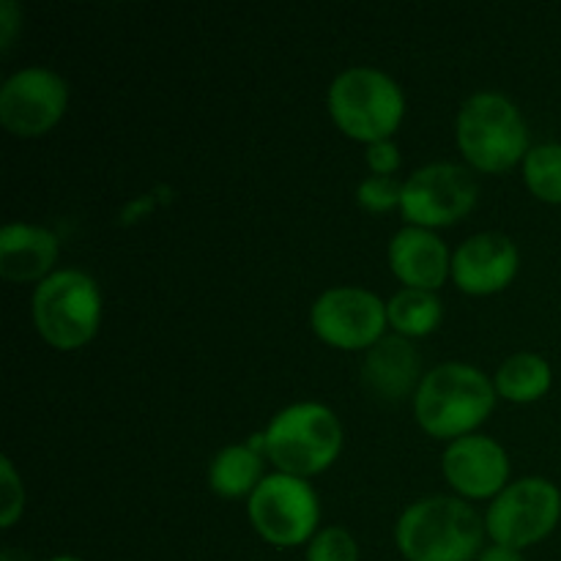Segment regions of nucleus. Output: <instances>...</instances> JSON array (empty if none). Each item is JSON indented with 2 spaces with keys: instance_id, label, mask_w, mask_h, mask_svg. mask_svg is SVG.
<instances>
[{
  "instance_id": "3",
  "label": "nucleus",
  "mask_w": 561,
  "mask_h": 561,
  "mask_svg": "<svg viewBox=\"0 0 561 561\" xmlns=\"http://www.w3.org/2000/svg\"><path fill=\"white\" fill-rule=\"evenodd\" d=\"M458 148L471 168L504 173L526 159L529 131L520 110L502 93H474L455 121Z\"/></svg>"
},
{
  "instance_id": "1",
  "label": "nucleus",
  "mask_w": 561,
  "mask_h": 561,
  "mask_svg": "<svg viewBox=\"0 0 561 561\" xmlns=\"http://www.w3.org/2000/svg\"><path fill=\"white\" fill-rule=\"evenodd\" d=\"M496 387L485 373L460 362L425 373L414 394V414L422 431L433 438H463L491 416Z\"/></svg>"
},
{
  "instance_id": "28",
  "label": "nucleus",
  "mask_w": 561,
  "mask_h": 561,
  "mask_svg": "<svg viewBox=\"0 0 561 561\" xmlns=\"http://www.w3.org/2000/svg\"><path fill=\"white\" fill-rule=\"evenodd\" d=\"M49 561H82V559H77V557H55V559H49Z\"/></svg>"
},
{
  "instance_id": "5",
  "label": "nucleus",
  "mask_w": 561,
  "mask_h": 561,
  "mask_svg": "<svg viewBox=\"0 0 561 561\" xmlns=\"http://www.w3.org/2000/svg\"><path fill=\"white\" fill-rule=\"evenodd\" d=\"M403 113L405 99L398 82L370 66L345 69L329 88V115L351 140L367 146L392 140Z\"/></svg>"
},
{
  "instance_id": "2",
  "label": "nucleus",
  "mask_w": 561,
  "mask_h": 561,
  "mask_svg": "<svg viewBox=\"0 0 561 561\" xmlns=\"http://www.w3.org/2000/svg\"><path fill=\"white\" fill-rule=\"evenodd\" d=\"M482 526L463 499L427 496L400 515L394 542L409 561H471L482 553Z\"/></svg>"
},
{
  "instance_id": "13",
  "label": "nucleus",
  "mask_w": 561,
  "mask_h": 561,
  "mask_svg": "<svg viewBox=\"0 0 561 561\" xmlns=\"http://www.w3.org/2000/svg\"><path fill=\"white\" fill-rule=\"evenodd\" d=\"M518 247L502 233L466 239L453 255V279L463 294L491 296L507 288L518 274Z\"/></svg>"
},
{
  "instance_id": "17",
  "label": "nucleus",
  "mask_w": 561,
  "mask_h": 561,
  "mask_svg": "<svg viewBox=\"0 0 561 561\" xmlns=\"http://www.w3.org/2000/svg\"><path fill=\"white\" fill-rule=\"evenodd\" d=\"M263 482V460L261 453L250 444H233L225 447L208 469V485L222 499L252 496L255 488Z\"/></svg>"
},
{
  "instance_id": "8",
  "label": "nucleus",
  "mask_w": 561,
  "mask_h": 561,
  "mask_svg": "<svg viewBox=\"0 0 561 561\" xmlns=\"http://www.w3.org/2000/svg\"><path fill=\"white\" fill-rule=\"evenodd\" d=\"M250 520L257 535L277 548H294L316 537L321 507L310 482L290 474L263 477L250 496Z\"/></svg>"
},
{
  "instance_id": "18",
  "label": "nucleus",
  "mask_w": 561,
  "mask_h": 561,
  "mask_svg": "<svg viewBox=\"0 0 561 561\" xmlns=\"http://www.w3.org/2000/svg\"><path fill=\"white\" fill-rule=\"evenodd\" d=\"M493 387L510 403H535L551 389V365L540 354L520 351L499 367Z\"/></svg>"
},
{
  "instance_id": "26",
  "label": "nucleus",
  "mask_w": 561,
  "mask_h": 561,
  "mask_svg": "<svg viewBox=\"0 0 561 561\" xmlns=\"http://www.w3.org/2000/svg\"><path fill=\"white\" fill-rule=\"evenodd\" d=\"M477 561H524V557H520V551H515V548L496 546V542H493L491 548H485V551L477 557Z\"/></svg>"
},
{
  "instance_id": "23",
  "label": "nucleus",
  "mask_w": 561,
  "mask_h": 561,
  "mask_svg": "<svg viewBox=\"0 0 561 561\" xmlns=\"http://www.w3.org/2000/svg\"><path fill=\"white\" fill-rule=\"evenodd\" d=\"M25 510V488L9 458H0V526L11 529Z\"/></svg>"
},
{
  "instance_id": "15",
  "label": "nucleus",
  "mask_w": 561,
  "mask_h": 561,
  "mask_svg": "<svg viewBox=\"0 0 561 561\" xmlns=\"http://www.w3.org/2000/svg\"><path fill=\"white\" fill-rule=\"evenodd\" d=\"M389 266L405 288L436 294L453 274V257L436 233L409 225L389 241Z\"/></svg>"
},
{
  "instance_id": "21",
  "label": "nucleus",
  "mask_w": 561,
  "mask_h": 561,
  "mask_svg": "<svg viewBox=\"0 0 561 561\" xmlns=\"http://www.w3.org/2000/svg\"><path fill=\"white\" fill-rule=\"evenodd\" d=\"M307 561H359V548L343 526H327L307 546Z\"/></svg>"
},
{
  "instance_id": "20",
  "label": "nucleus",
  "mask_w": 561,
  "mask_h": 561,
  "mask_svg": "<svg viewBox=\"0 0 561 561\" xmlns=\"http://www.w3.org/2000/svg\"><path fill=\"white\" fill-rule=\"evenodd\" d=\"M524 179L542 203H561V146H537L524 159Z\"/></svg>"
},
{
  "instance_id": "19",
  "label": "nucleus",
  "mask_w": 561,
  "mask_h": 561,
  "mask_svg": "<svg viewBox=\"0 0 561 561\" xmlns=\"http://www.w3.org/2000/svg\"><path fill=\"white\" fill-rule=\"evenodd\" d=\"M444 307L433 290L403 288L387 301L389 327L400 337H425L442 323Z\"/></svg>"
},
{
  "instance_id": "27",
  "label": "nucleus",
  "mask_w": 561,
  "mask_h": 561,
  "mask_svg": "<svg viewBox=\"0 0 561 561\" xmlns=\"http://www.w3.org/2000/svg\"><path fill=\"white\" fill-rule=\"evenodd\" d=\"M0 561H33L27 553L16 551V548H5L3 553H0Z\"/></svg>"
},
{
  "instance_id": "24",
  "label": "nucleus",
  "mask_w": 561,
  "mask_h": 561,
  "mask_svg": "<svg viewBox=\"0 0 561 561\" xmlns=\"http://www.w3.org/2000/svg\"><path fill=\"white\" fill-rule=\"evenodd\" d=\"M365 159L373 175H392L400 168V151L392 140H378L367 146Z\"/></svg>"
},
{
  "instance_id": "4",
  "label": "nucleus",
  "mask_w": 561,
  "mask_h": 561,
  "mask_svg": "<svg viewBox=\"0 0 561 561\" xmlns=\"http://www.w3.org/2000/svg\"><path fill=\"white\" fill-rule=\"evenodd\" d=\"M266 449L279 474L316 477L337 460L343 449V427L332 409L321 403H296L279 411L263 433Z\"/></svg>"
},
{
  "instance_id": "11",
  "label": "nucleus",
  "mask_w": 561,
  "mask_h": 561,
  "mask_svg": "<svg viewBox=\"0 0 561 561\" xmlns=\"http://www.w3.org/2000/svg\"><path fill=\"white\" fill-rule=\"evenodd\" d=\"M66 104V82L44 66H27L0 88V124L14 137H42L64 118Z\"/></svg>"
},
{
  "instance_id": "22",
  "label": "nucleus",
  "mask_w": 561,
  "mask_h": 561,
  "mask_svg": "<svg viewBox=\"0 0 561 561\" xmlns=\"http://www.w3.org/2000/svg\"><path fill=\"white\" fill-rule=\"evenodd\" d=\"M356 201L365 211H392L394 206L400 208V201H403V184L394 175H367L356 190Z\"/></svg>"
},
{
  "instance_id": "25",
  "label": "nucleus",
  "mask_w": 561,
  "mask_h": 561,
  "mask_svg": "<svg viewBox=\"0 0 561 561\" xmlns=\"http://www.w3.org/2000/svg\"><path fill=\"white\" fill-rule=\"evenodd\" d=\"M20 5L14 0H0V49H9L20 33Z\"/></svg>"
},
{
  "instance_id": "6",
  "label": "nucleus",
  "mask_w": 561,
  "mask_h": 561,
  "mask_svg": "<svg viewBox=\"0 0 561 561\" xmlns=\"http://www.w3.org/2000/svg\"><path fill=\"white\" fill-rule=\"evenodd\" d=\"M33 323L44 343L75 351L91 343L102 321V294L93 277L77 268L53 272L33 290Z\"/></svg>"
},
{
  "instance_id": "7",
  "label": "nucleus",
  "mask_w": 561,
  "mask_h": 561,
  "mask_svg": "<svg viewBox=\"0 0 561 561\" xmlns=\"http://www.w3.org/2000/svg\"><path fill=\"white\" fill-rule=\"evenodd\" d=\"M561 518V493L542 477H526L504 488L485 515V531L496 546L520 551L546 540Z\"/></svg>"
},
{
  "instance_id": "9",
  "label": "nucleus",
  "mask_w": 561,
  "mask_h": 561,
  "mask_svg": "<svg viewBox=\"0 0 561 561\" xmlns=\"http://www.w3.org/2000/svg\"><path fill=\"white\" fill-rule=\"evenodd\" d=\"M477 203V181L466 168L453 162H436L416 170L403 184L405 222L414 228H447L463 219Z\"/></svg>"
},
{
  "instance_id": "10",
  "label": "nucleus",
  "mask_w": 561,
  "mask_h": 561,
  "mask_svg": "<svg viewBox=\"0 0 561 561\" xmlns=\"http://www.w3.org/2000/svg\"><path fill=\"white\" fill-rule=\"evenodd\" d=\"M310 323L318 337L332 348H373L387 329V305L373 290L332 288L312 305Z\"/></svg>"
},
{
  "instance_id": "14",
  "label": "nucleus",
  "mask_w": 561,
  "mask_h": 561,
  "mask_svg": "<svg viewBox=\"0 0 561 561\" xmlns=\"http://www.w3.org/2000/svg\"><path fill=\"white\" fill-rule=\"evenodd\" d=\"M422 359L409 337H381L373 348H367L365 365H362V383L373 398L383 403L405 400L414 394L422 383Z\"/></svg>"
},
{
  "instance_id": "16",
  "label": "nucleus",
  "mask_w": 561,
  "mask_h": 561,
  "mask_svg": "<svg viewBox=\"0 0 561 561\" xmlns=\"http://www.w3.org/2000/svg\"><path fill=\"white\" fill-rule=\"evenodd\" d=\"M58 261V236L47 228L11 222L0 230V277L9 283H42Z\"/></svg>"
},
{
  "instance_id": "12",
  "label": "nucleus",
  "mask_w": 561,
  "mask_h": 561,
  "mask_svg": "<svg viewBox=\"0 0 561 561\" xmlns=\"http://www.w3.org/2000/svg\"><path fill=\"white\" fill-rule=\"evenodd\" d=\"M444 477L466 499H496L507 488L510 460L499 442L488 436L455 438L444 453Z\"/></svg>"
}]
</instances>
